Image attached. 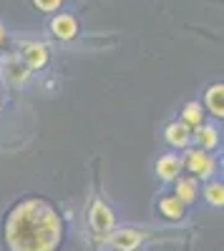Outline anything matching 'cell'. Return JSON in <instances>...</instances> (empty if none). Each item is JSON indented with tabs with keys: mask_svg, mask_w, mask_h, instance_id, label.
Wrapping results in <instances>:
<instances>
[{
	"mask_svg": "<svg viewBox=\"0 0 224 251\" xmlns=\"http://www.w3.org/2000/svg\"><path fill=\"white\" fill-rule=\"evenodd\" d=\"M63 221L43 199L20 201L5 219V246L10 251H58Z\"/></svg>",
	"mask_w": 224,
	"mask_h": 251,
	"instance_id": "cell-1",
	"label": "cell"
},
{
	"mask_svg": "<svg viewBox=\"0 0 224 251\" xmlns=\"http://www.w3.org/2000/svg\"><path fill=\"white\" fill-rule=\"evenodd\" d=\"M184 169L192 171V176L196 181H212L217 176V158L209 151H201V149H184Z\"/></svg>",
	"mask_w": 224,
	"mask_h": 251,
	"instance_id": "cell-2",
	"label": "cell"
},
{
	"mask_svg": "<svg viewBox=\"0 0 224 251\" xmlns=\"http://www.w3.org/2000/svg\"><path fill=\"white\" fill-rule=\"evenodd\" d=\"M88 226H91L93 234H101V236H109V234L113 231V211H111L104 201H93V203H91Z\"/></svg>",
	"mask_w": 224,
	"mask_h": 251,
	"instance_id": "cell-3",
	"label": "cell"
},
{
	"mask_svg": "<svg viewBox=\"0 0 224 251\" xmlns=\"http://www.w3.org/2000/svg\"><path fill=\"white\" fill-rule=\"evenodd\" d=\"M156 178L161 181V183H174L179 176H181V171H184V163H181V156L179 153H161L159 158H156Z\"/></svg>",
	"mask_w": 224,
	"mask_h": 251,
	"instance_id": "cell-4",
	"label": "cell"
},
{
	"mask_svg": "<svg viewBox=\"0 0 224 251\" xmlns=\"http://www.w3.org/2000/svg\"><path fill=\"white\" fill-rule=\"evenodd\" d=\"M48 30L58 40H73L78 35V20L71 13H53L51 23H48Z\"/></svg>",
	"mask_w": 224,
	"mask_h": 251,
	"instance_id": "cell-5",
	"label": "cell"
},
{
	"mask_svg": "<svg viewBox=\"0 0 224 251\" xmlns=\"http://www.w3.org/2000/svg\"><path fill=\"white\" fill-rule=\"evenodd\" d=\"M144 241V234L136 231V228H116V231L109 234V244L113 251H136Z\"/></svg>",
	"mask_w": 224,
	"mask_h": 251,
	"instance_id": "cell-6",
	"label": "cell"
},
{
	"mask_svg": "<svg viewBox=\"0 0 224 251\" xmlns=\"http://www.w3.org/2000/svg\"><path fill=\"white\" fill-rule=\"evenodd\" d=\"M164 138H167V143L171 146V149L184 151V149L192 146V128L187 123H181V121H171L164 128Z\"/></svg>",
	"mask_w": 224,
	"mask_h": 251,
	"instance_id": "cell-7",
	"label": "cell"
},
{
	"mask_svg": "<svg viewBox=\"0 0 224 251\" xmlns=\"http://www.w3.org/2000/svg\"><path fill=\"white\" fill-rule=\"evenodd\" d=\"M20 55H23V63H26L28 71H43L51 60V53L43 43H26Z\"/></svg>",
	"mask_w": 224,
	"mask_h": 251,
	"instance_id": "cell-8",
	"label": "cell"
},
{
	"mask_svg": "<svg viewBox=\"0 0 224 251\" xmlns=\"http://www.w3.org/2000/svg\"><path fill=\"white\" fill-rule=\"evenodd\" d=\"M192 141L196 143V149H201V151L219 149V131H217V126L201 123V126H196V128H192Z\"/></svg>",
	"mask_w": 224,
	"mask_h": 251,
	"instance_id": "cell-9",
	"label": "cell"
},
{
	"mask_svg": "<svg viewBox=\"0 0 224 251\" xmlns=\"http://www.w3.org/2000/svg\"><path fill=\"white\" fill-rule=\"evenodd\" d=\"M174 196L184 203V206L194 203L196 196H199V181H196L194 176H179V178L174 181Z\"/></svg>",
	"mask_w": 224,
	"mask_h": 251,
	"instance_id": "cell-10",
	"label": "cell"
},
{
	"mask_svg": "<svg viewBox=\"0 0 224 251\" xmlns=\"http://www.w3.org/2000/svg\"><path fill=\"white\" fill-rule=\"evenodd\" d=\"M204 106H207V111L214 116V118H224V86L222 83H214V86H209L207 88V93H204Z\"/></svg>",
	"mask_w": 224,
	"mask_h": 251,
	"instance_id": "cell-11",
	"label": "cell"
},
{
	"mask_svg": "<svg viewBox=\"0 0 224 251\" xmlns=\"http://www.w3.org/2000/svg\"><path fill=\"white\" fill-rule=\"evenodd\" d=\"M159 214L164 219H169V221H181L187 216V206L181 203L174 194L171 196H161L159 199Z\"/></svg>",
	"mask_w": 224,
	"mask_h": 251,
	"instance_id": "cell-12",
	"label": "cell"
},
{
	"mask_svg": "<svg viewBox=\"0 0 224 251\" xmlns=\"http://www.w3.org/2000/svg\"><path fill=\"white\" fill-rule=\"evenodd\" d=\"M181 123H187L189 128H196V126L204 123V106L199 100H189L181 108Z\"/></svg>",
	"mask_w": 224,
	"mask_h": 251,
	"instance_id": "cell-13",
	"label": "cell"
},
{
	"mask_svg": "<svg viewBox=\"0 0 224 251\" xmlns=\"http://www.w3.org/2000/svg\"><path fill=\"white\" fill-rule=\"evenodd\" d=\"M204 199H207V203L212 206V208H222L224 206V183L222 181H217V178H212V181H207L204 183Z\"/></svg>",
	"mask_w": 224,
	"mask_h": 251,
	"instance_id": "cell-14",
	"label": "cell"
},
{
	"mask_svg": "<svg viewBox=\"0 0 224 251\" xmlns=\"http://www.w3.org/2000/svg\"><path fill=\"white\" fill-rule=\"evenodd\" d=\"M30 3L35 5V10L53 15V13H58V10H60V5H63V0H30Z\"/></svg>",
	"mask_w": 224,
	"mask_h": 251,
	"instance_id": "cell-15",
	"label": "cell"
},
{
	"mask_svg": "<svg viewBox=\"0 0 224 251\" xmlns=\"http://www.w3.org/2000/svg\"><path fill=\"white\" fill-rule=\"evenodd\" d=\"M5 43V28H3V23H0V46Z\"/></svg>",
	"mask_w": 224,
	"mask_h": 251,
	"instance_id": "cell-16",
	"label": "cell"
}]
</instances>
